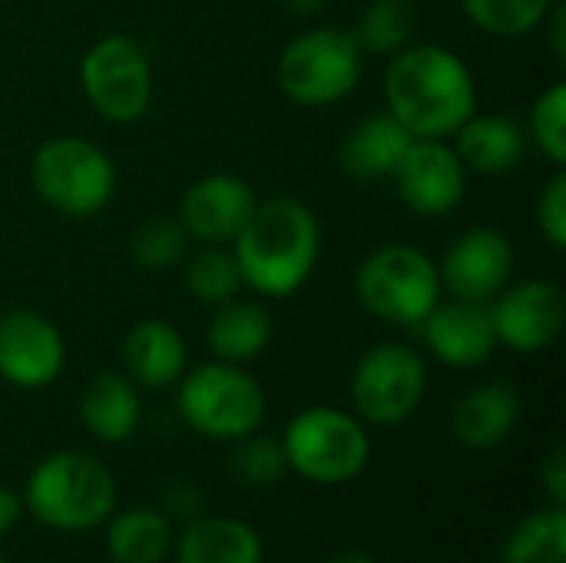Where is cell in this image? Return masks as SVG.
<instances>
[{
    "label": "cell",
    "instance_id": "obj_1",
    "mask_svg": "<svg viewBox=\"0 0 566 563\" xmlns=\"http://www.w3.org/2000/svg\"><path fill=\"white\" fill-rule=\"evenodd\" d=\"M385 110L415 139H451L478 113L471 66L441 43H408L385 73Z\"/></svg>",
    "mask_w": 566,
    "mask_h": 563
},
{
    "label": "cell",
    "instance_id": "obj_2",
    "mask_svg": "<svg viewBox=\"0 0 566 563\" xmlns=\"http://www.w3.org/2000/svg\"><path fill=\"white\" fill-rule=\"evenodd\" d=\"M232 256L239 262L242 282L252 292L289 299L312 279L318 265V216L292 196L259 202L245 229L232 239Z\"/></svg>",
    "mask_w": 566,
    "mask_h": 563
},
{
    "label": "cell",
    "instance_id": "obj_3",
    "mask_svg": "<svg viewBox=\"0 0 566 563\" xmlns=\"http://www.w3.org/2000/svg\"><path fill=\"white\" fill-rule=\"evenodd\" d=\"M20 498L43 528L83 534L116 511V481L103 461L83 451H56L30 471Z\"/></svg>",
    "mask_w": 566,
    "mask_h": 563
},
{
    "label": "cell",
    "instance_id": "obj_4",
    "mask_svg": "<svg viewBox=\"0 0 566 563\" xmlns=\"http://www.w3.org/2000/svg\"><path fill=\"white\" fill-rule=\"evenodd\" d=\"M355 295L378 322L411 329L428 319L444 292L438 262L424 249L411 242H388L358 265Z\"/></svg>",
    "mask_w": 566,
    "mask_h": 563
},
{
    "label": "cell",
    "instance_id": "obj_5",
    "mask_svg": "<svg viewBox=\"0 0 566 563\" xmlns=\"http://www.w3.org/2000/svg\"><path fill=\"white\" fill-rule=\"evenodd\" d=\"M279 441L289 471L302 475L312 484H348L368 468L371 458L365 421L328 405H312L298 411L285 425V435Z\"/></svg>",
    "mask_w": 566,
    "mask_h": 563
},
{
    "label": "cell",
    "instance_id": "obj_6",
    "mask_svg": "<svg viewBox=\"0 0 566 563\" xmlns=\"http://www.w3.org/2000/svg\"><path fill=\"white\" fill-rule=\"evenodd\" d=\"M365 73V53L352 30L315 27L285 43L275 63L279 90L298 106H332L355 93Z\"/></svg>",
    "mask_w": 566,
    "mask_h": 563
},
{
    "label": "cell",
    "instance_id": "obj_7",
    "mask_svg": "<svg viewBox=\"0 0 566 563\" xmlns=\"http://www.w3.org/2000/svg\"><path fill=\"white\" fill-rule=\"evenodd\" d=\"M30 183L53 212L90 219L109 206L116 192V166L83 136H53L33 153Z\"/></svg>",
    "mask_w": 566,
    "mask_h": 563
},
{
    "label": "cell",
    "instance_id": "obj_8",
    "mask_svg": "<svg viewBox=\"0 0 566 563\" xmlns=\"http://www.w3.org/2000/svg\"><path fill=\"white\" fill-rule=\"evenodd\" d=\"M179 415L202 438L239 441L262 428L265 392L242 365L206 362L179 378Z\"/></svg>",
    "mask_w": 566,
    "mask_h": 563
},
{
    "label": "cell",
    "instance_id": "obj_9",
    "mask_svg": "<svg viewBox=\"0 0 566 563\" xmlns=\"http://www.w3.org/2000/svg\"><path fill=\"white\" fill-rule=\"evenodd\" d=\"M348 392L361 421L395 428L424 402L428 365L405 342H378L355 362Z\"/></svg>",
    "mask_w": 566,
    "mask_h": 563
},
{
    "label": "cell",
    "instance_id": "obj_10",
    "mask_svg": "<svg viewBox=\"0 0 566 563\" xmlns=\"http://www.w3.org/2000/svg\"><path fill=\"white\" fill-rule=\"evenodd\" d=\"M80 86L109 123H136L153 100V66L139 40L113 33L96 40L80 60Z\"/></svg>",
    "mask_w": 566,
    "mask_h": 563
},
{
    "label": "cell",
    "instance_id": "obj_11",
    "mask_svg": "<svg viewBox=\"0 0 566 563\" xmlns=\"http://www.w3.org/2000/svg\"><path fill=\"white\" fill-rule=\"evenodd\" d=\"M491 325L497 345L517 355H537L560 342L566 325L564 289L551 279L507 282L491 302Z\"/></svg>",
    "mask_w": 566,
    "mask_h": 563
},
{
    "label": "cell",
    "instance_id": "obj_12",
    "mask_svg": "<svg viewBox=\"0 0 566 563\" xmlns=\"http://www.w3.org/2000/svg\"><path fill=\"white\" fill-rule=\"evenodd\" d=\"M438 275L451 299L488 305L514 279V246L501 229L471 226L448 242Z\"/></svg>",
    "mask_w": 566,
    "mask_h": 563
},
{
    "label": "cell",
    "instance_id": "obj_13",
    "mask_svg": "<svg viewBox=\"0 0 566 563\" xmlns=\"http://www.w3.org/2000/svg\"><path fill=\"white\" fill-rule=\"evenodd\" d=\"M391 179L398 199L421 219L451 216L468 192V169L448 139H415Z\"/></svg>",
    "mask_w": 566,
    "mask_h": 563
},
{
    "label": "cell",
    "instance_id": "obj_14",
    "mask_svg": "<svg viewBox=\"0 0 566 563\" xmlns=\"http://www.w3.org/2000/svg\"><path fill=\"white\" fill-rule=\"evenodd\" d=\"M66 365V342L60 329L30 309L0 315V378L13 388L36 392L60 378Z\"/></svg>",
    "mask_w": 566,
    "mask_h": 563
},
{
    "label": "cell",
    "instance_id": "obj_15",
    "mask_svg": "<svg viewBox=\"0 0 566 563\" xmlns=\"http://www.w3.org/2000/svg\"><path fill=\"white\" fill-rule=\"evenodd\" d=\"M255 206H259L255 189L242 176L212 173L196 179L182 192L179 222L189 232V239L202 246H226L245 229Z\"/></svg>",
    "mask_w": 566,
    "mask_h": 563
},
{
    "label": "cell",
    "instance_id": "obj_16",
    "mask_svg": "<svg viewBox=\"0 0 566 563\" xmlns=\"http://www.w3.org/2000/svg\"><path fill=\"white\" fill-rule=\"evenodd\" d=\"M421 332L431 355L448 368H481L497 348L491 312L481 302H438L421 322Z\"/></svg>",
    "mask_w": 566,
    "mask_h": 563
},
{
    "label": "cell",
    "instance_id": "obj_17",
    "mask_svg": "<svg viewBox=\"0 0 566 563\" xmlns=\"http://www.w3.org/2000/svg\"><path fill=\"white\" fill-rule=\"evenodd\" d=\"M123 365L136 388L163 392L186 375L189 348L166 319H143L123 338Z\"/></svg>",
    "mask_w": 566,
    "mask_h": 563
},
{
    "label": "cell",
    "instance_id": "obj_18",
    "mask_svg": "<svg viewBox=\"0 0 566 563\" xmlns=\"http://www.w3.org/2000/svg\"><path fill=\"white\" fill-rule=\"evenodd\" d=\"M451 139L464 169L481 176L514 173L527 156V129L507 113H471Z\"/></svg>",
    "mask_w": 566,
    "mask_h": 563
},
{
    "label": "cell",
    "instance_id": "obj_19",
    "mask_svg": "<svg viewBox=\"0 0 566 563\" xmlns=\"http://www.w3.org/2000/svg\"><path fill=\"white\" fill-rule=\"evenodd\" d=\"M521 421V392L511 382H484L471 388L451 411V435L471 451L497 448Z\"/></svg>",
    "mask_w": 566,
    "mask_h": 563
},
{
    "label": "cell",
    "instance_id": "obj_20",
    "mask_svg": "<svg viewBox=\"0 0 566 563\" xmlns=\"http://www.w3.org/2000/svg\"><path fill=\"white\" fill-rule=\"evenodd\" d=\"M411 143H415V136L388 110L371 113L361 123H355L348 129V136L342 139L338 163L352 179H365V183L391 179Z\"/></svg>",
    "mask_w": 566,
    "mask_h": 563
},
{
    "label": "cell",
    "instance_id": "obj_21",
    "mask_svg": "<svg viewBox=\"0 0 566 563\" xmlns=\"http://www.w3.org/2000/svg\"><path fill=\"white\" fill-rule=\"evenodd\" d=\"M275 335V322L269 315V309L255 299H229L219 302L209 329H206V345L216 355V362H229V365H245L255 362Z\"/></svg>",
    "mask_w": 566,
    "mask_h": 563
},
{
    "label": "cell",
    "instance_id": "obj_22",
    "mask_svg": "<svg viewBox=\"0 0 566 563\" xmlns=\"http://www.w3.org/2000/svg\"><path fill=\"white\" fill-rule=\"evenodd\" d=\"M143 418L139 388L129 375L99 372L80 395V421L83 428L106 445H123L136 435Z\"/></svg>",
    "mask_w": 566,
    "mask_h": 563
},
{
    "label": "cell",
    "instance_id": "obj_23",
    "mask_svg": "<svg viewBox=\"0 0 566 563\" xmlns=\"http://www.w3.org/2000/svg\"><path fill=\"white\" fill-rule=\"evenodd\" d=\"M176 563H262V538L239 518H196L176 544Z\"/></svg>",
    "mask_w": 566,
    "mask_h": 563
},
{
    "label": "cell",
    "instance_id": "obj_24",
    "mask_svg": "<svg viewBox=\"0 0 566 563\" xmlns=\"http://www.w3.org/2000/svg\"><path fill=\"white\" fill-rule=\"evenodd\" d=\"M172 548V524L156 508H129L106 521V554L116 563H159Z\"/></svg>",
    "mask_w": 566,
    "mask_h": 563
},
{
    "label": "cell",
    "instance_id": "obj_25",
    "mask_svg": "<svg viewBox=\"0 0 566 563\" xmlns=\"http://www.w3.org/2000/svg\"><path fill=\"white\" fill-rule=\"evenodd\" d=\"M418 33V7L415 0H368L352 30L361 53L371 56H395L405 50Z\"/></svg>",
    "mask_w": 566,
    "mask_h": 563
},
{
    "label": "cell",
    "instance_id": "obj_26",
    "mask_svg": "<svg viewBox=\"0 0 566 563\" xmlns=\"http://www.w3.org/2000/svg\"><path fill=\"white\" fill-rule=\"evenodd\" d=\"M504 563H566L564 504L527 514L504 541Z\"/></svg>",
    "mask_w": 566,
    "mask_h": 563
},
{
    "label": "cell",
    "instance_id": "obj_27",
    "mask_svg": "<svg viewBox=\"0 0 566 563\" xmlns=\"http://www.w3.org/2000/svg\"><path fill=\"white\" fill-rule=\"evenodd\" d=\"M182 282L192 299L209 305L235 299L245 285L235 256L222 246H202L196 256H189L182 262Z\"/></svg>",
    "mask_w": 566,
    "mask_h": 563
},
{
    "label": "cell",
    "instance_id": "obj_28",
    "mask_svg": "<svg viewBox=\"0 0 566 563\" xmlns=\"http://www.w3.org/2000/svg\"><path fill=\"white\" fill-rule=\"evenodd\" d=\"M468 20L488 37L514 40L534 33L554 0H458Z\"/></svg>",
    "mask_w": 566,
    "mask_h": 563
},
{
    "label": "cell",
    "instance_id": "obj_29",
    "mask_svg": "<svg viewBox=\"0 0 566 563\" xmlns=\"http://www.w3.org/2000/svg\"><path fill=\"white\" fill-rule=\"evenodd\" d=\"M189 246V232L182 229L179 219L169 216H153L139 222L129 236V259L136 269L146 272H163L176 262H182Z\"/></svg>",
    "mask_w": 566,
    "mask_h": 563
},
{
    "label": "cell",
    "instance_id": "obj_30",
    "mask_svg": "<svg viewBox=\"0 0 566 563\" xmlns=\"http://www.w3.org/2000/svg\"><path fill=\"white\" fill-rule=\"evenodd\" d=\"M229 465H232V475L249 488H269L289 471L282 441H275L269 435H259V431L235 441Z\"/></svg>",
    "mask_w": 566,
    "mask_h": 563
},
{
    "label": "cell",
    "instance_id": "obj_31",
    "mask_svg": "<svg viewBox=\"0 0 566 563\" xmlns=\"http://www.w3.org/2000/svg\"><path fill=\"white\" fill-rule=\"evenodd\" d=\"M531 139L541 153L564 169L566 163V86L551 83L531 106Z\"/></svg>",
    "mask_w": 566,
    "mask_h": 563
},
{
    "label": "cell",
    "instance_id": "obj_32",
    "mask_svg": "<svg viewBox=\"0 0 566 563\" xmlns=\"http://www.w3.org/2000/svg\"><path fill=\"white\" fill-rule=\"evenodd\" d=\"M537 226L544 232V239L564 252L566 249V176L564 169L554 173V179H547V186L541 189L537 199Z\"/></svg>",
    "mask_w": 566,
    "mask_h": 563
},
{
    "label": "cell",
    "instance_id": "obj_33",
    "mask_svg": "<svg viewBox=\"0 0 566 563\" xmlns=\"http://www.w3.org/2000/svg\"><path fill=\"white\" fill-rule=\"evenodd\" d=\"M541 484H544V491L551 494V501L554 504H566V455L564 448H557L547 461H544V468H541Z\"/></svg>",
    "mask_w": 566,
    "mask_h": 563
},
{
    "label": "cell",
    "instance_id": "obj_34",
    "mask_svg": "<svg viewBox=\"0 0 566 563\" xmlns=\"http://www.w3.org/2000/svg\"><path fill=\"white\" fill-rule=\"evenodd\" d=\"M541 27H547V33H551V46H554V56L564 63L566 60V10H564V0H554L551 3V10H547V17H544V23Z\"/></svg>",
    "mask_w": 566,
    "mask_h": 563
},
{
    "label": "cell",
    "instance_id": "obj_35",
    "mask_svg": "<svg viewBox=\"0 0 566 563\" xmlns=\"http://www.w3.org/2000/svg\"><path fill=\"white\" fill-rule=\"evenodd\" d=\"M20 514H23V498L10 491L7 484H0V538L17 528Z\"/></svg>",
    "mask_w": 566,
    "mask_h": 563
},
{
    "label": "cell",
    "instance_id": "obj_36",
    "mask_svg": "<svg viewBox=\"0 0 566 563\" xmlns=\"http://www.w3.org/2000/svg\"><path fill=\"white\" fill-rule=\"evenodd\" d=\"M292 13H318L325 7V0H285Z\"/></svg>",
    "mask_w": 566,
    "mask_h": 563
},
{
    "label": "cell",
    "instance_id": "obj_37",
    "mask_svg": "<svg viewBox=\"0 0 566 563\" xmlns=\"http://www.w3.org/2000/svg\"><path fill=\"white\" fill-rule=\"evenodd\" d=\"M332 563H378L375 557H368V554H361V551H348V554H338Z\"/></svg>",
    "mask_w": 566,
    "mask_h": 563
},
{
    "label": "cell",
    "instance_id": "obj_38",
    "mask_svg": "<svg viewBox=\"0 0 566 563\" xmlns=\"http://www.w3.org/2000/svg\"><path fill=\"white\" fill-rule=\"evenodd\" d=\"M0 563H7V561H3V557H0Z\"/></svg>",
    "mask_w": 566,
    "mask_h": 563
}]
</instances>
